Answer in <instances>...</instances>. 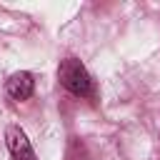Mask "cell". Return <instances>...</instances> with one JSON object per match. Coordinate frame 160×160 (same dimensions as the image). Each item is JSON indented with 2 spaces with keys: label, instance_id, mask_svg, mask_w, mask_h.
Instances as JSON below:
<instances>
[{
  "label": "cell",
  "instance_id": "cell-1",
  "mask_svg": "<svg viewBox=\"0 0 160 160\" xmlns=\"http://www.w3.org/2000/svg\"><path fill=\"white\" fill-rule=\"evenodd\" d=\"M58 80L75 98H90L92 95V78H90V72L85 70V65L78 58L60 60V65H58Z\"/></svg>",
  "mask_w": 160,
  "mask_h": 160
},
{
  "label": "cell",
  "instance_id": "cell-2",
  "mask_svg": "<svg viewBox=\"0 0 160 160\" xmlns=\"http://www.w3.org/2000/svg\"><path fill=\"white\" fill-rule=\"evenodd\" d=\"M5 142H8V150H10L12 160H38L35 150H32V145H30V140H28V135L20 125H8Z\"/></svg>",
  "mask_w": 160,
  "mask_h": 160
},
{
  "label": "cell",
  "instance_id": "cell-3",
  "mask_svg": "<svg viewBox=\"0 0 160 160\" xmlns=\"http://www.w3.org/2000/svg\"><path fill=\"white\" fill-rule=\"evenodd\" d=\"M5 92L12 100H28V98H32V92H35V78H32V72H28V70L12 72L5 80Z\"/></svg>",
  "mask_w": 160,
  "mask_h": 160
}]
</instances>
